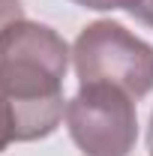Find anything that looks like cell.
<instances>
[{"label":"cell","mask_w":153,"mask_h":156,"mask_svg":"<svg viewBox=\"0 0 153 156\" xmlns=\"http://www.w3.org/2000/svg\"><path fill=\"white\" fill-rule=\"evenodd\" d=\"M147 150L153 156V117H150V126H147Z\"/></svg>","instance_id":"obj_8"},{"label":"cell","mask_w":153,"mask_h":156,"mask_svg":"<svg viewBox=\"0 0 153 156\" xmlns=\"http://www.w3.org/2000/svg\"><path fill=\"white\" fill-rule=\"evenodd\" d=\"M132 15L141 21V24L153 27V0H138V6L132 9Z\"/></svg>","instance_id":"obj_7"},{"label":"cell","mask_w":153,"mask_h":156,"mask_svg":"<svg viewBox=\"0 0 153 156\" xmlns=\"http://www.w3.org/2000/svg\"><path fill=\"white\" fill-rule=\"evenodd\" d=\"M84 9H96V12H105V9H129L132 12L138 6V0H72Z\"/></svg>","instance_id":"obj_5"},{"label":"cell","mask_w":153,"mask_h":156,"mask_svg":"<svg viewBox=\"0 0 153 156\" xmlns=\"http://www.w3.org/2000/svg\"><path fill=\"white\" fill-rule=\"evenodd\" d=\"M24 21V6H21V0H0V36L12 27V24H18Z\"/></svg>","instance_id":"obj_4"},{"label":"cell","mask_w":153,"mask_h":156,"mask_svg":"<svg viewBox=\"0 0 153 156\" xmlns=\"http://www.w3.org/2000/svg\"><path fill=\"white\" fill-rule=\"evenodd\" d=\"M66 129L84 156H129L138 138L135 99L111 84H81L66 102Z\"/></svg>","instance_id":"obj_3"},{"label":"cell","mask_w":153,"mask_h":156,"mask_svg":"<svg viewBox=\"0 0 153 156\" xmlns=\"http://www.w3.org/2000/svg\"><path fill=\"white\" fill-rule=\"evenodd\" d=\"M66 66L69 45L45 24L24 18L0 36V102L15 141H36L57 129L66 114Z\"/></svg>","instance_id":"obj_1"},{"label":"cell","mask_w":153,"mask_h":156,"mask_svg":"<svg viewBox=\"0 0 153 156\" xmlns=\"http://www.w3.org/2000/svg\"><path fill=\"white\" fill-rule=\"evenodd\" d=\"M15 138H12V123H9V111L3 108V102H0V153L12 144Z\"/></svg>","instance_id":"obj_6"},{"label":"cell","mask_w":153,"mask_h":156,"mask_svg":"<svg viewBox=\"0 0 153 156\" xmlns=\"http://www.w3.org/2000/svg\"><path fill=\"white\" fill-rule=\"evenodd\" d=\"M72 63L81 84H111L132 99L153 90V45L117 21H93L78 33Z\"/></svg>","instance_id":"obj_2"}]
</instances>
